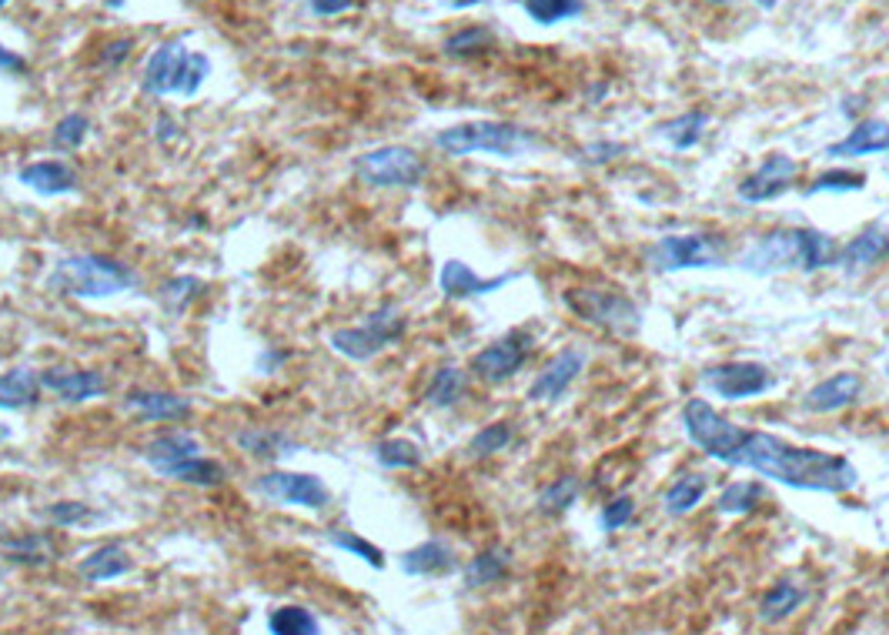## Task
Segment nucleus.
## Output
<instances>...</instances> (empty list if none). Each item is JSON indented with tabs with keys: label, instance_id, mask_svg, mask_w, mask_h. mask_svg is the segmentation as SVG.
Here are the masks:
<instances>
[{
	"label": "nucleus",
	"instance_id": "nucleus-24",
	"mask_svg": "<svg viewBox=\"0 0 889 635\" xmlns=\"http://www.w3.org/2000/svg\"><path fill=\"white\" fill-rule=\"evenodd\" d=\"M455 568V552L442 539H429L422 546H415L401 555V572L405 575H445Z\"/></svg>",
	"mask_w": 889,
	"mask_h": 635
},
{
	"label": "nucleus",
	"instance_id": "nucleus-18",
	"mask_svg": "<svg viewBox=\"0 0 889 635\" xmlns=\"http://www.w3.org/2000/svg\"><path fill=\"white\" fill-rule=\"evenodd\" d=\"M886 151H889V121H882V118L860 121L843 141L826 147L829 157H869V154H886Z\"/></svg>",
	"mask_w": 889,
	"mask_h": 635
},
{
	"label": "nucleus",
	"instance_id": "nucleus-44",
	"mask_svg": "<svg viewBox=\"0 0 889 635\" xmlns=\"http://www.w3.org/2000/svg\"><path fill=\"white\" fill-rule=\"evenodd\" d=\"M866 188V175L860 171H846V168H836V171H822L813 184H809V194H846V191H863Z\"/></svg>",
	"mask_w": 889,
	"mask_h": 635
},
{
	"label": "nucleus",
	"instance_id": "nucleus-11",
	"mask_svg": "<svg viewBox=\"0 0 889 635\" xmlns=\"http://www.w3.org/2000/svg\"><path fill=\"white\" fill-rule=\"evenodd\" d=\"M257 489L281 505H298V508H311V512H322L328 505L325 482L319 479V475H308V471H265L257 479Z\"/></svg>",
	"mask_w": 889,
	"mask_h": 635
},
{
	"label": "nucleus",
	"instance_id": "nucleus-4",
	"mask_svg": "<svg viewBox=\"0 0 889 635\" xmlns=\"http://www.w3.org/2000/svg\"><path fill=\"white\" fill-rule=\"evenodd\" d=\"M435 144L452 157H465V154L518 157L539 147V137L529 128L512 124V121H465V124H452L439 131Z\"/></svg>",
	"mask_w": 889,
	"mask_h": 635
},
{
	"label": "nucleus",
	"instance_id": "nucleus-55",
	"mask_svg": "<svg viewBox=\"0 0 889 635\" xmlns=\"http://www.w3.org/2000/svg\"><path fill=\"white\" fill-rule=\"evenodd\" d=\"M756 4H759L762 11H772V8L779 4V0H756Z\"/></svg>",
	"mask_w": 889,
	"mask_h": 635
},
{
	"label": "nucleus",
	"instance_id": "nucleus-28",
	"mask_svg": "<svg viewBox=\"0 0 889 635\" xmlns=\"http://www.w3.org/2000/svg\"><path fill=\"white\" fill-rule=\"evenodd\" d=\"M803 599H806V592L796 586V582H776V586H769L759 599V622L779 625L782 619H790L803 606Z\"/></svg>",
	"mask_w": 889,
	"mask_h": 635
},
{
	"label": "nucleus",
	"instance_id": "nucleus-50",
	"mask_svg": "<svg viewBox=\"0 0 889 635\" xmlns=\"http://www.w3.org/2000/svg\"><path fill=\"white\" fill-rule=\"evenodd\" d=\"M304 4L315 17H338V14L351 11L358 0H304Z\"/></svg>",
	"mask_w": 889,
	"mask_h": 635
},
{
	"label": "nucleus",
	"instance_id": "nucleus-5",
	"mask_svg": "<svg viewBox=\"0 0 889 635\" xmlns=\"http://www.w3.org/2000/svg\"><path fill=\"white\" fill-rule=\"evenodd\" d=\"M562 301L575 317H582L586 325H596L609 335H636L642 325L639 304L618 288H602V285L568 288Z\"/></svg>",
	"mask_w": 889,
	"mask_h": 635
},
{
	"label": "nucleus",
	"instance_id": "nucleus-20",
	"mask_svg": "<svg viewBox=\"0 0 889 635\" xmlns=\"http://www.w3.org/2000/svg\"><path fill=\"white\" fill-rule=\"evenodd\" d=\"M886 254H889V231L882 225H869L856 238H850V244L840 248V264L850 275H856L879 264Z\"/></svg>",
	"mask_w": 889,
	"mask_h": 635
},
{
	"label": "nucleus",
	"instance_id": "nucleus-29",
	"mask_svg": "<svg viewBox=\"0 0 889 635\" xmlns=\"http://www.w3.org/2000/svg\"><path fill=\"white\" fill-rule=\"evenodd\" d=\"M4 559L14 562V565H47L58 559V546L50 536H14V539H4Z\"/></svg>",
	"mask_w": 889,
	"mask_h": 635
},
{
	"label": "nucleus",
	"instance_id": "nucleus-41",
	"mask_svg": "<svg viewBox=\"0 0 889 635\" xmlns=\"http://www.w3.org/2000/svg\"><path fill=\"white\" fill-rule=\"evenodd\" d=\"M375 458L382 468H418L422 465V448L408 439H385L375 445Z\"/></svg>",
	"mask_w": 889,
	"mask_h": 635
},
{
	"label": "nucleus",
	"instance_id": "nucleus-48",
	"mask_svg": "<svg viewBox=\"0 0 889 635\" xmlns=\"http://www.w3.org/2000/svg\"><path fill=\"white\" fill-rule=\"evenodd\" d=\"M131 50H134V37H115V40L104 44L97 64H100V68H108V71H115V68H121V64L131 58Z\"/></svg>",
	"mask_w": 889,
	"mask_h": 635
},
{
	"label": "nucleus",
	"instance_id": "nucleus-40",
	"mask_svg": "<svg viewBox=\"0 0 889 635\" xmlns=\"http://www.w3.org/2000/svg\"><path fill=\"white\" fill-rule=\"evenodd\" d=\"M207 77H212V58L197 55V50H188L184 61H181V71H178V81H175V94L194 97Z\"/></svg>",
	"mask_w": 889,
	"mask_h": 635
},
{
	"label": "nucleus",
	"instance_id": "nucleus-56",
	"mask_svg": "<svg viewBox=\"0 0 889 635\" xmlns=\"http://www.w3.org/2000/svg\"><path fill=\"white\" fill-rule=\"evenodd\" d=\"M4 8H8V0H0V11H4Z\"/></svg>",
	"mask_w": 889,
	"mask_h": 635
},
{
	"label": "nucleus",
	"instance_id": "nucleus-30",
	"mask_svg": "<svg viewBox=\"0 0 889 635\" xmlns=\"http://www.w3.org/2000/svg\"><path fill=\"white\" fill-rule=\"evenodd\" d=\"M706 489H709V479H706V475H699V471L678 475V479L669 486V492L662 495V508H665L669 515H689V512L702 502Z\"/></svg>",
	"mask_w": 889,
	"mask_h": 635
},
{
	"label": "nucleus",
	"instance_id": "nucleus-15",
	"mask_svg": "<svg viewBox=\"0 0 889 635\" xmlns=\"http://www.w3.org/2000/svg\"><path fill=\"white\" fill-rule=\"evenodd\" d=\"M863 398V379L856 372H836L829 379H822L819 385H813L803 398L806 411L813 415H832L843 411L850 405H856Z\"/></svg>",
	"mask_w": 889,
	"mask_h": 635
},
{
	"label": "nucleus",
	"instance_id": "nucleus-17",
	"mask_svg": "<svg viewBox=\"0 0 889 635\" xmlns=\"http://www.w3.org/2000/svg\"><path fill=\"white\" fill-rule=\"evenodd\" d=\"M184 55H188L184 40H168V44H161V47L147 58V64H144L141 91L151 94V97H168V94H175V81H178V71H181Z\"/></svg>",
	"mask_w": 889,
	"mask_h": 635
},
{
	"label": "nucleus",
	"instance_id": "nucleus-45",
	"mask_svg": "<svg viewBox=\"0 0 889 635\" xmlns=\"http://www.w3.org/2000/svg\"><path fill=\"white\" fill-rule=\"evenodd\" d=\"M201 291H204V281L201 278H191V275H178V278H171V281H165V288H161V298H165V304L171 308V311H184L194 298H201Z\"/></svg>",
	"mask_w": 889,
	"mask_h": 635
},
{
	"label": "nucleus",
	"instance_id": "nucleus-33",
	"mask_svg": "<svg viewBox=\"0 0 889 635\" xmlns=\"http://www.w3.org/2000/svg\"><path fill=\"white\" fill-rule=\"evenodd\" d=\"M268 632L272 635H322V625L315 612L304 606H278L268 615Z\"/></svg>",
	"mask_w": 889,
	"mask_h": 635
},
{
	"label": "nucleus",
	"instance_id": "nucleus-25",
	"mask_svg": "<svg viewBox=\"0 0 889 635\" xmlns=\"http://www.w3.org/2000/svg\"><path fill=\"white\" fill-rule=\"evenodd\" d=\"M77 572L87 582H111V578H121L131 572V555L121 542H108V546L94 549L87 559H81Z\"/></svg>",
	"mask_w": 889,
	"mask_h": 635
},
{
	"label": "nucleus",
	"instance_id": "nucleus-36",
	"mask_svg": "<svg viewBox=\"0 0 889 635\" xmlns=\"http://www.w3.org/2000/svg\"><path fill=\"white\" fill-rule=\"evenodd\" d=\"M465 372L458 364H442L439 372L432 375V382H429V392H425V398H429V405H435V408H452L461 395H465Z\"/></svg>",
	"mask_w": 889,
	"mask_h": 635
},
{
	"label": "nucleus",
	"instance_id": "nucleus-14",
	"mask_svg": "<svg viewBox=\"0 0 889 635\" xmlns=\"http://www.w3.org/2000/svg\"><path fill=\"white\" fill-rule=\"evenodd\" d=\"M40 385L68 405H81L108 392V379L91 372V368H47V372H40Z\"/></svg>",
	"mask_w": 889,
	"mask_h": 635
},
{
	"label": "nucleus",
	"instance_id": "nucleus-51",
	"mask_svg": "<svg viewBox=\"0 0 889 635\" xmlns=\"http://www.w3.org/2000/svg\"><path fill=\"white\" fill-rule=\"evenodd\" d=\"M27 61L21 55H14V50H8L4 44H0V74H27Z\"/></svg>",
	"mask_w": 889,
	"mask_h": 635
},
{
	"label": "nucleus",
	"instance_id": "nucleus-7",
	"mask_svg": "<svg viewBox=\"0 0 889 635\" xmlns=\"http://www.w3.org/2000/svg\"><path fill=\"white\" fill-rule=\"evenodd\" d=\"M408 322L405 314L395 304H382L379 311H372L364 317V325L355 328H341L332 335V348L351 361H369L375 355H382L385 348H392L401 335H405Z\"/></svg>",
	"mask_w": 889,
	"mask_h": 635
},
{
	"label": "nucleus",
	"instance_id": "nucleus-34",
	"mask_svg": "<svg viewBox=\"0 0 889 635\" xmlns=\"http://www.w3.org/2000/svg\"><path fill=\"white\" fill-rule=\"evenodd\" d=\"M492 44H495V34H492L489 27H482V24H468V27L448 34L445 44H442V50H445L448 58H479V55H485V50H489Z\"/></svg>",
	"mask_w": 889,
	"mask_h": 635
},
{
	"label": "nucleus",
	"instance_id": "nucleus-19",
	"mask_svg": "<svg viewBox=\"0 0 889 635\" xmlns=\"http://www.w3.org/2000/svg\"><path fill=\"white\" fill-rule=\"evenodd\" d=\"M124 405L137 411L147 421H184L191 415V402L175 392H154V388H134L124 395Z\"/></svg>",
	"mask_w": 889,
	"mask_h": 635
},
{
	"label": "nucleus",
	"instance_id": "nucleus-35",
	"mask_svg": "<svg viewBox=\"0 0 889 635\" xmlns=\"http://www.w3.org/2000/svg\"><path fill=\"white\" fill-rule=\"evenodd\" d=\"M526 14L542 24V27H555L562 21H575L586 14V0H521Z\"/></svg>",
	"mask_w": 889,
	"mask_h": 635
},
{
	"label": "nucleus",
	"instance_id": "nucleus-32",
	"mask_svg": "<svg viewBox=\"0 0 889 635\" xmlns=\"http://www.w3.org/2000/svg\"><path fill=\"white\" fill-rule=\"evenodd\" d=\"M706 124H709V115L702 111H686V115H678L665 124H659V137H665L675 151H693L702 134H706Z\"/></svg>",
	"mask_w": 889,
	"mask_h": 635
},
{
	"label": "nucleus",
	"instance_id": "nucleus-53",
	"mask_svg": "<svg viewBox=\"0 0 889 635\" xmlns=\"http://www.w3.org/2000/svg\"><path fill=\"white\" fill-rule=\"evenodd\" d=\"M285 358H288L285 351H275V348H268L265 355L257 358V368H261V372H275L278 364H285Z\"/></svg>",
	"mask_w": 889,
	"mask_h": 635
},
{
	"label": "nucleus",
	"instance_id": "nucleus-12",
	"mask_svg": "<svg viewBox=\"0 0 889 635\" xmlns=\"http://www.w3.org/2000/svg\"><path fill=\"white\" fill-rule=\"evenodd\" d=\"M796 171H800V168H796V161H793L790 154H769L766 161H762L749 178L740 181L736 194H740V201H746V204L776 201V197H782V194H786V191L793 188Z\"/></svg>",
	"mask_w": 889,
	"mask_h": 635
},
{
	"label": "nucleus",
	"instance_id": "nucleus-39",
	"mask_svg": "<svg viewBox=\"0 0 889 635\" xmlns=\"http://www.w3.org/2000/svg\"><path fill=\"white\" fill-rule=\"evenodd\" d=\"M328 542L361 562H369L372 568H385V552L379 546H372L369 539H361L358 532H348V528H332L328 532Z\"/></svg>",
	"mask_w": 889,
	"mask_h": 635
},
{
	"label": "nucleus",
	"instance_id": "nucleus-9",
	"mask_svg": "<svg viewBox=\"0 0 889 635\" xmlns=\"http://www.w3.org/2000/svg\"><path fill=\"white\" fill-rule=\"evenodd\" d=\"M532 358V335L529 332H508L502 335L498 342L485 345L476 358H472V372L479 382H489V385H502L508 382L512 375H518L521 368L529 364Z\"/></svg>",
	"mask_w": 889,
	"mask_h": 635
},
{
	"label": "nucleus",
	"instance_id": "nucleus-6",
	"mask_svg": "<svg viewBox=\"0 0 889 635\" xmlns=\"http://www.w3.org/2000/svg\"><path fill=\"white\" fill-rule=\"evenodd\" d=\"M425 171L418 151L405 144H382L355 157V175L369 188H418Z\"/></svg>",
	"mask_w": 889,
	"mask_h": 635
},
{
	"label": "nucleus",
	"instance_id": "nucleus-23",
	"mask_svg": "<svg viewBox=\"0 0 889 635\" xmlns=\"http://www.w3.org/2000/svg\"><path fill=\"white\" fill-rule=\"evenodd\" d=\"M17 181L27 184L31 191L44 194V197L68 194V191L77 188V175H74L64 161H34V165L21 168Z\"/></svg>",
	"mask_w": 889,
	"mask_h": 635
},
{
	"label": "nucleus",
	"instance_id": "nucleus-13",
	"mask_svg": "<svg viewBox=\"0 0 889 635\" xmlns=\"http://www.w3.org/2000/svg\"><path fill=\"white\" fill-rule=\"evenodd\" d=\"M582 368H586L582 348H562L545 361V368L529 385V402H558L568 392V385L582 375Z\"/></svg>",
	"mask_w": 889,
	"mask_h": 635
},
{
	"label": "nucleus",
	"instance_id": "nucleus-27",
	"mask_svg": "<svg viewBox=\"0 0 889 635\" xmlns=\"http://www.w3.org/2000/svg\"><path fill=\"white\" fill-rule=\"evenodd\" d=\"M512 568V552L495 546V549H485L479 552L472 562L465 565V586L468 589H485V586H495L502 582Z\"/></svg>",
	"mask_w": 889,
	"mask_h": 635
},
{
	"label": "nucleus",
	"instance_id": "nucleus-16",
	"mask_svg": "<svg viewBox=\"0 0 889 635\" xmlns=\"http://www.w3.org/2000/svg\"><path fill=\"white\" fill-rule=\"evenodd\" d=\"M508 281H515V275H495V278H482L472 264L465 261H445L439 272V288L448 298H482V295H495L502 291Z\"/></svg>",
	"mask_w": 889,
	"mask_h": 635
},
{
	"label": "nucleus",
	"instance_id": "nucleus-46",
	"mask_svg": "<svg viewBox=\"0 0 889 635\" xmlns=\"http://www.w3.org/2000/svg\"><path fill=\"white\" fill-rule=\"evenodd\" d=\"M633 518H636V499L633 495H618V499L605 502L602 512H599V522H602L605 532H618V528H625Z\"/></svg>",
	"mask_w": 889,
	"mask_h": 635
},
{
	"label": "nucleus",
	"instance_id": "nucleus-22",
	"mask_svg": "<svg viewBox=\"0 0 889 635\" xmlns=\"http://www.w3.org/2000/svg\"><path fill=\"white\" fill-rule=\"evenodd\" d=\"M40 372L34 368H11L0 375V408L4 411H27L40 402Z\"/></svg>",
	"mask_w": 889,
	"mask_h": 635
},
{
	"label": "nucleus",
	"instance_id": "nucleus-47",
	"mask_svg": "<svg viewBox=\"0 0 889 635\" xmlns=\"http://www.w3.org/2000/svg\"><path fill=\"white\" fill-rule=\"evenodd\" d=\"M47 518L55 522V525H61V528L81 525V522L91 518V505H84V502H58V505L47 508Z\"/></svg>",
	"mask_w": 889,
	"mask_h": 635
},
{
	"label": "nucleus",
	"instance_id": "nucleus-42",
	"mask_svg": "<svg viewBox=\"0 0 889 635\" xmlns=\"http://www.w3.org/2000/svg\"><path fill=\"white\" fill-rule=\"evenodd\" d=\"M512 435H515V432H512V421H492V426H485V429L476 432V439L468 442V452H472L476 458L498 455V452L508 448Z\"/></svg>",
	"mask_w": 889,
	"mask_h": 635
},
{
	"label": "nucleus",
	"instance_id": "nucleus-2",
	"mask_svg": "<svg viewBox=\"0 0 889 635\" xmlns=\"http://www.w3.org/2000/svg\"><path fill=\"white\" fill-rule=\"evenodd\" d=\"M840 264V244L819 228H782L756 244H749L740 257V268L749 275H779V272H822Z\"/></svg>",
	"mask_w": 889,
	"mask_h": 635
},
{
	"label": "nucleus",
	"instance_id": "nucleus-54",
	"mask_svg": "<svg viewBox=\"0 0 889 635\" xmlns=\"http://www.w3.org/2000/svg\"><path fill=\"white\" fill-rule=\"evenodd\" d=\"M479 4H485V0H448V8H455V11H465V8H479Z\"/></svg>",
	"mask_w": 889,
	"mask_h": 635
},
{
	"label": "nucleus",
	"instance_id": "nucleus-31",
	"mask_svg": "<svg viewBox=\"0 0 889 635\" xmlns=\"http://www.w3.org/2000/svg\"><path fill=\"white\" fill-rule=\"evenodd\" d=\"M238 445H241L248 455H254V458H268V462H275V458H281V455H291V452L298 448V442H295L291 435L278 432V429H244V432H238Z\"/></svg>",
	"mask_w": 889,
	"mask_h": 635
},
{
	"label": "nucleus",
	"instance_id": "nucleus-57",
	"mask_svg": "<svg viewBox=\"0 0 889 635\" xmlns=\"http://www.w3.org/2000/svg\"><path fill=\"white\" fill-rule=\"evenodd\" d=\"M886 379H889V358H886Z\"/></svg>",
	"mask_w": 889,
	"mask_h": 635
},
{
	"label": "nucleus",
	"instance_id": "nucleus-1",
	"mask_svg": "<svg viewBox=\"0 0 889 635\" xmlns=\"http://www.w3.org/2000/svg\"><path fill=\"white\" fill-rule=\"evenodd\" d=\"M683 429L689 442L702 448L709 458L732 468H749L786 489L846 495L860 486V471L850 458L822 448L793 445L772 432L743 429L736 421H729L719 408H712L706 398H689L683 405Z\"/></svg>",
	"mask_w": 889,
	"mask_h": 635
},
{
	"label": "nucleus",
	"instance_id": "nucleus-38",
	"mask_svg": "<svg viewBox=\"0 0 889 635\" xmlns=\"http://www.w3.org/2000/svg\"><path fill=\"white\" fill-rule=\"evenodd\" d=\"M762 502V486L756 482H732L729 489H722L719 502H716V512L719 515H749L756 512Z\"/></svg>",
	"mask_w": 889,
	"mask_h": 635
},
{
	"label": "nucleus",
	"instance_id": "nucleus-21",
	"mask_svg": "<svg viewBox=\"0 0 889 635\" xmlns=\"http://www.w3.org/2000/svg\"><path fill=\"white\" fill-rule=\"evenodd\" d=\"M144 462L158 471V475H165L171 465H178V462H184V458H194V455H201V442L194 439V435H188V432H168V435H158V439H151L147 445H144Z\"/></svg>",
	"mask_w": 889,
	"mask_h": 635
},
{
	"label": "nucleus",
	"instance_id": "nucleus-43",
	"mask_svg": "<svg viewBox=\"0 0 889 635\" xmlns=\"http://www.w3.org/2000/svg\"><path fill=\"white\" fill-rule=\"evenodd\" d=\"M87 134H91L87 115L71 111V115H64V118L55 124V131H50V141H55V147H61V151H77V147L87 141Z\"/></svg>",
	"mask_w": 889,
	"mask_h": 635
},
{
	"label": "nucleus",
	"instance_id": "nucleus-26",
	"mask_svg": "<svg viewBox=\"0 0 889 635\" xmlns=\"http://www.w3.org/2000/svg\"><path fill=\"white\" fill-rule=\"evenodd\" d=\"M165 479L188 482V486H197V489H218L228 479V468L221 462H215V458H207V455H194V458H184V462L171 465L165 471Z\"/></svg>",
	"mask_w": 889,
	"mask_h": 635
},
{
	"label": "nucleus",
	"instance_id": "nucleus-10",
	"mask_svg": "<svg viewBox=\"0 0 889 635\" xmlns=\"http://www.w3.org/2000/svg\"><path fill=\"white\" fill-rule=\"evenodd\" d=\"M702 385L725 398V402H746L756 398L762 392H769L772 375L769 368L759 361H725V364H712L702 372Z\"/></svg>",
	"mask_w": 889,
	"mask_h": 635
},
{
	"label": "nucleus",
	"instance_id": "nucleus-52",
	"mask_svg": "<svg viewBox=\"0 0 889 635\" xmlns=\"http://www.w3.org/2000/svg\"><path fill=\"white\" fill-rule=\"evenodd\" d=\"M154 134H158V141H161V144H171V141H178V137H181V128H178V121H175L171 115H161V118H158V124H154Z\"/></svg>",
	"mask_w": 889,
	"mask_h": 635
},
{
	"label": "nucleus",
	"instance_id": "nucleus-8",
	"mask_svg": "<svg viewBox=\"0 0 889 635\" xmlns=\"http://www.w3.org/2000/svg\"><path fill=\"white\" fill-rule=\"evenodd\" d=\"M659 272H699V268H722L725 244L716 235L689 231V235H665L649 251Z\"/></svg>",
	"mask_w": 889,
	"mask_h": 635
},
{
	"label": "nucleus",
	"instance_id": "nucleus-49",
	"mask_svg": "<svg viewBox=\"0 0 889 635\" xmlns=\"http://www.w3.org/2000/svg\"><path fill=\"white\" fill-rule=\"evenodd\" d=\"M622 154H625V144H618V141H596V144L582 147V161L586 165H609V161H615V157H622Z\"/></svg>",
	"mask_w": 889,
	"mask_h": 635
},
{
	"label": "nucleus",
	"instance_id": "nucleus-3",
	"mask_svg": "<svg viewBox=\"0 0 889 635\" xmlns=\"http://www.w3.org/2000/svg\"><path fill=\"white\" fill-rule=\"evenodd\" d=\"M55 291L71 298H111L121 291H131L137 285V275L128 264L108 257V254H68L55 264L47 281Z\"/></svg>",
	"mask_w": 889,
	"mask_h": 635
},
{
	"label": "nucleus",
	"instance_id": "nucleus-37",
	"mask_svg": "<svg viewBox=\"0 0 889 635\" xmlns=\"http://www.w3.org/2000/svg\"><path fill=\"white\" fill-rule=\"evenodd\" d=\"M582 486L575 475H558L555 482H549L542 492H539V512L542 515H562L575 505V499H579Z\"/></svg>",
	"mask_w": 889,
	"mask_h": 635
}]
</instances>
